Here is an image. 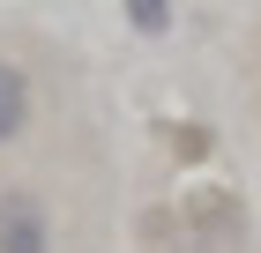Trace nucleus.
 <instances>
[{
  "label": "nucleus",
  "mask_w": 261,
  "mask_h": 253,
  "mask_svg": "<svg viewBox=\"0 0 261 253\" xmlns=\"http://www.w3.org/2000/svg\"><path fill=\"white\" fill-rule=\"evenodd\" d=\"M239 246H246L239 186H187V201H179V253H239Z\"/></svg>",
  "instance_id": "f257e3e1"
},
{
  "label": "nucleus",
  "mask_w": 261,
  "mask_h": 253,
  "mask_svg": "<svg viewBox=\"0 0 261 253\" xmlns=\"http://www.w3.org/2000/svg\"><path fill=\"white\" fill-rule=\"evenodd\" d=\"M0 253H53V216L30 186L0 194Z\"/></svg>",
  "instance_id": "f03ea898"
},
{
  "label": "nucleus",
  "mask_w": 261,
  "mask_h": 253,
  "mask_svg": "<svg viewBox=\"0 0 261 253\" xmlns=\"http://www.w3.org/2000/svg\"><path fill=\"white\" fill-rule=\"evenodd\" d=\"M30 75H22L15 60H0V149H8V142H22L30 134Z\"/></svg>",
  "instance_id": "7ed1b4c3"
},
{
  "label": "nucleus",
  "mask_w": 261,
  "mask_h": 253,
  "mask_svg": "<svg viewBox=\"0 0 261 253\" xmlns=\"http://www.w3.org/2000/svg\"><path fill=\"white\" fill-rule=\"evenodd\" d=\"M120 8H127V30L135 38H164L179 22V0H120Z\"/></svg>",
  "instance_id": "20e7f679"
},
{
  "label": "nucleus",
  "mask_w": 261,
  "mask_h": 253,
  "mask_svg": "<svg viewBox=\"0 0 261 253\" xmlns=\"http://www.w3.org/2000/svg\"><path fill=\"white\" fill-rule=\"evenodd\" d=\"M209 149H217V134H209V119H179V127H172V156H179V164H201Z\"/></svg>",
  "instance_id": "39448f33"
}]
</instances>
